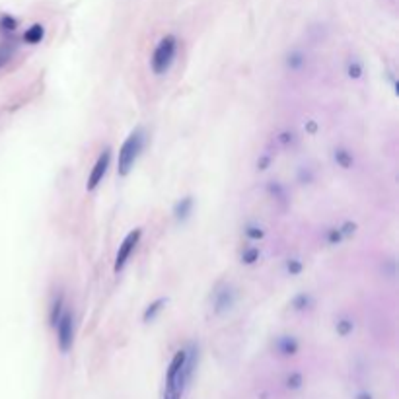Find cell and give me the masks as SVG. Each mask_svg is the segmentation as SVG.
<instances>
[{
	"label": "cell",
	"mask_w": 399,
	"mask_h": 399,
	"mask_svg": "<svg viewBox=\"0 0 399 399\" xmlns=\"http://www.w3.org/2000/svg\"><path fill=\"white\" fill-rule=\"evenodd\" d=\"M191 368H193V358L187 352H175V356L167 368V376H165L164 399L181 398V392L185 390V384L189 382V376H191Z\"/></svg>",
	"instance_id": "1"
},
{
	"label": "cell",
	"mask_w": 399,
	"mask_h": 399,
	"mask_svg": "<svg viewBox=\"0 0 399 399\" xmlns=\"http://www.w3.org/2000/svg\"><path fill=\"white\" fill-rule=\"evenodd\" d=\"M142 144H144V137H142L141 129H137L135 133H131V137L123 142V146L119 150V167H117V171L121 175H127L133 169V165H135V162H137V158H139V154H141L142 150Z\"/></svg>",
	"instance_id": "2"
},
{
	"label": "cell",
	"mask_w": 399,
	"mask_h": 399,
	"mask_svg": "<svg viewBox=\"0 0 399 399\" xmlns=\"http://www.w3.org/2000/svg\"><path fill=\"white\" fill-rule=\"evenodd\" d=\"M175 51H177V41L171 35L164 37L158 43V47L154 51V57H152V69L156 74H164V72L169 71V67L175 59Z\"/></svg>",
	"instance_id": "3"
},
{
	"label": "cell",
	"mask_w": 399,
	"mask_h": 399,
	"mask_svg": "<svg viewBox=\"0 0 399 399\" xmlns=\"http://www.w3.org/2000/svg\"><path fill=\"white\" fill-rule=\"evenodd\" d=\"M57 327V335H59V345H61V351H69L72 347V339H74V331H72V316L69 312L61 314V318L57 319L55 323Z\"/></svg>",
	"instance_id": "4"
},
{
	"label": "cell",
	"mask_w": 399,
	"mask_h": 399,
	"mask_svg": "<svg viewBox=\"0 0 399 399\" xmlns=\"http://www.w3.org/2000/svg\"><path fill=\"white\" fill-rule=\"evenodd\" d=\"M141 234H142L141 230H133L131 234L123 239V243L119 245L117 259H115V271H117V273L125 267V263L129 261L131 253H133V249L137 247V243H139V239H141Z\"/></svg>",
	"instance_id": "5"
},
{
	"label": "cell",
	"mask_w": 399,
	"mask_h": 399,
	"mask_svg": "<svg viewBox=\"0 0 399 399\" xmlns=\"http://www.w3.org/2000/svg\"><path fill=\"white\" fill-rule=\"evenodd\" d=\"M109 158H111V152H109V150H105V152L97 158L94 169H92V173H90V177H88V189H95L97 183L103 179V175H105V171H107V167H109Z\"/></svg>",
	"instance_id": "6"
},
{
	"label": "cell",
	"mask_w": 399,
	"mask_h": 399,
	"mask_svg": "<svg viewBox=\"0 0 399 399\" xmlns=\"http://www.w3.org/2000/svg\"><path fill=\"white\" fill-rule=\"evenodd\" d=\"M193 209V199L191 197H185V199H181L179 203H177V207H175V216L179 218V220H185L189 216V212Z\"/></svg>",
	"instance_id": "7"
},
{
	"label": "cell",
	"mask_w": 399,
	"mask_h": 399,
	"mask_svg": "<svg viewBox=\"0 0 399 399\" xmlns=\"http://www.w3.org/2000/svg\"><path fill=\"white\" fill-rule=\"evenodd\" d=\"M24 39L27 43H39V41L43 39V25H39V24L31 25V27L25 31Z\"/></svg>",
	"instance_id": "8"
},
{
	"label": "cell",
	"mask_w": 399,
	"mask_h": 399,
	"mask_svg": "<svg viewBox=\"0 0 399 399\" xmlns=\"http://www.w3.org/2000/svg\"><path fill=\"white\" fill-rule=\"evenodd\" d=\"M164 304H165V300H164V298H160V300H156L154 304L148 306V310L144 312V321H150V319H154V316H156V314L162 310V306H164Z\"/></svg>",
	"instance_id": "9"
},
{
	"label": "cell",
	"mask_w": 399,
	"mask_h": 399,
	"mask_svg": "<svg viewBox=\"0 0 399 399\" xmlns=\"http://www.w3.org/2000/svg\"><path fill=\"white\" fill-rule=\"evenodd\" d=\"M230 306H232V298H228L226 290L220 292V296H218V300H216V308H218V310H226V308H230Z\"/></svg>",
	"instance_id": "10"
},
{
	"label": "cell",
	"mask_w": 399,
	"mask_h": 399,
	"mask_svg": "<svg viewBox=\"0 0 399 399\" xmlns=\"http://www.w3.org/2000/svg\"><path fill=\"white\" fill-rule=\"evenodd\" d=\"M281 351L284 352V354H292V352L296 351V343H294L292 339H284V341H282Z\"/></svg>",
	"instance_id": "11"
},
{
	"label": "cell",
	"mask_w": 399,
	"mask_h": 399,
	"mask_svg": "<svg viewBox=\"0 0 399 399\" xmlns=\"http://www.w3.org/2000/svg\"><path fill=\"white\" fill-rule=\"evenodd\" d=\"M288 388H292V390H296V388H300L302 386V376L300 374H292V376H288Z\"/></svg>",
	"instance_id": "12"
},
{
	"label": "cell",
	"mask_w": 399,
	"mask_h": 399,
	"mask_svg": "<svg viewBox=\"0 0 399 399\" xmlns=\"http://www.w3.org/2000/svg\"><path fill=\"white\" fill-rule=\"evenodd\" d=\"M335 158L339 160V164L343 165V167H349V165H351V158H349V154L343 152V150H339V152L335 154Z\"/></svg>",
	"instance_id": "13"
},
{
	"label": "cell",
	"mask_w": 399,
	"mask_h": 399,
	"mask_svg": "<svg viewBox=\"0 0 399 399\" xmlns=\"http://www.w3.org/2000/svg\"><path fill=\"white\" fill-rule=\"evenodd\" d=\"M0 25H2L4 29H10V31H12V29L16 27V20H14V18H10V16H4V18L0 20Z\"/></svg>",
	"instance_id": "14"
},
{
	"label": "cell",
	"mask_w": 399,
	"mask_h": 399,
	"mask_svg": "<svg viewBox=\"0 0 399 399\" xmlns=\"http://www.w3.org/2000/svg\"><path fill=\"white\" fill-rule=\"evenodd\" d=\"M8 59H10V51H8V49L0 47V67H2V65H4Z\"/></svg>",
	"instance_id": "15"
},
{
	"label": "cell",
	"mask_w": 399,
	"mask_h": 399,
	"mask_svg": "<svg viewBox=\"0 0 399 399\" xmlns=\"http://www.w3.org/2000/svg\"><path fill=\"white\" fill-rule=\"evenodd\" d=\"M288 65L292 67V69H296V67H300L302 65V57L300 55H292V63L288 61Z\"/></svg>",
	"instance_id": "16"
},
{
	"label": "cell",
	"mask_w": 399,
	"mask_h": 399,
	"mask_svg": "<svg viewBox=\"0 0 399 399\" xmlns=\"http://www.w3.org/2000/svg\"><path fill=\"white\" fill-rule=\"evenodd\" d=\"M255 255H257V251H255V249H251V251H247V253L243 255V261H247V263H253Z\"/></svg>",
	"instance_id": "17"
},
{
	"label": "cell",
	"mask_w": 399,
	"mask_h": 399,
	"mask_svg": "<svg viewBox=\"0 0 399 399\" xmlns=\"http://www.w3.org/2000/svg\"><path fill=\"white\" fill-rule=\"evenodd\" d=\"M351 327H352V325L349 323V321H341V323H339V331H341L343 335H345V333H347V331H349Z\"/></svg>",
	"instance_id": "18"
},
{
	"label": "cell",
	"mask_w": 399,
	"mask_h": 399,
	"mask_svg": "<svg viewBox=\"0 0 399 399\" xmlns=\"http://www.w3.org/2000/svg\"><path fill=\"white\" fill-rule=\"evenodd\" d=\"M356 399H372V398H370L368 394H358V398H356Z\"/></svg>",
	"instance_id": "19"
}]
</instances>
